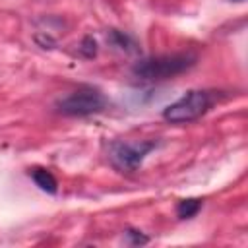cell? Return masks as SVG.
<instances>
[{
    "label": "cell",
    "instance_id": "cell-1",
    "mask_svg": "<svg viewBox=\"0 0 248 248\" xmlns=\"http://www.w3.org/2000/svg\"><path fill=\"white\" fill-rule=\"evenodd\" d=\"M196 54L192 52H174V54H159L138 60L132 66L134 78L141 81H163L176 78L196 64Z\"/></svg>",
    "mask_w": 248,
    "mask_h": 248
},
{
    "label": "cell",
    "instance_id": "cell-9",
    "mask_svg": "<svg viewBox=\"0 0 248 248\" xmlns=\"http://www.w3.org/2000/svg\"><path fill=\"white\" fill-rule=\"evenodd\" d=\"M79 54L81 56H85V58H93L95 54H97V41L93 39V37H83V41H81V45H79Z\"/></svg>",
    "mask_w": 248,
    "mask_h": 248
},
{
    "label": "cell",
    "instance_id": "cell-2",
    "mask_svg": "<svg viewBox=\"0 0 248 248\" xmlns=\"http://www.w3.org/2000/svg\"><path fill=\"white\" fill-rule=\"evenodd\" d=\"M213 93L205 89H190L163 110V118L170 124H188L202 118L213 107Z\"/></svg>",
    "mask_w": 248,
    "mask_h": 248
},
{
    "label": "cell",
    "instance_id": "cell-5",
    "mask_svg": "<svg viewBox=\"0 0 248 248\" xmlns=\"http://www.w3.org/2000/svg\"><path fill=\"white\" fill-rule=\"evenodd\" d=\"M29 174H31L33 182L43 192H46V194H56L58 192V182H56L54 174L48 169H33V170H29Z\"/></svg>",
    "mask_w": 248,
    "mask_h": 248
},
{
    "label": "cell",
    "instance_id": "cell-11",
    "mask_svg": "<svg viewBox=\"0 0 248 248\" xmlns=\"http://www.w3.org/2000/svg\"><path fill=\"white\" fill-rule=\"evenodd\" d=\"M232 2H244V0H232Z\"/></svg>",
    "mask_w": 248,
    "mask_h": 248
},
{
    "label": "cell",
    "instance_id": "cell-10",
    "mask_svg": "<svg viewBox=\"0 0 248 248\" xmlns=\"http://www.w3.org/2000/svg\"><path fill=\"white\" fill-rule=\"evenodd\" d=\"M35 41H37L43 48H54V46H56V41H54L50 35H46V33H43V35L37 33V35H35Z\"/></svg>",
    "mask_w": 248,
    "mask_h": 248
},
{
    "label": "cell",
    "instance_id": "cell-7",
    "mask_svg": "<svg viewBox=\"0 0 248 248\" xmlns=\"http://www.w3.org/2000/svg\"><path fill=\"white\" fill-rule=\"evenodd\" d=\"M110 41H112V45L118 46V48H124V50H132V48H134V41H132L126 33H122V31L112 29V31H110Z\"/></svg>",
    "mask_w": 248,
    "mask_h": 248
},
{
    "label": "cell",
    "instance_id": "cell-8",
    "mask_svg": "<svg viewBox=\"0 0 248 248\" xmlns=\"http://www.w3.org/2000/svg\"><path fill=\"white\" fill-rule=\"evenodd\" d=\"M124 238H126V242L132 244V246H143V244L149 242V236L143 234V232L138 231V229H126V231H124Z\"/></svg>",
    "mask_w": 248,
    "mask_h": 248
},
{
    "label": "cell",
    "instance_id": "cell-4",
    "mask_svg": "<svg viewBox=\"0 0 248 248\" xmlns=\"http://www.w3.org/2000/svg\"><path fill=\"white\" fill-rule=\"evenodd\" d=\"M157 147V141L153 140H138V141H114L108 149L110 163L118 170L134 172L141 167L145 157Z\"/></svg>",
    "mask_w": 248,
    "mask_h": 248
},
{
    "label": "cell",
    "instance_id": "cell-3",
    "mask_svg": "<svg viewBox=\"0 0 248 248\" xmlns=\"http://www.w3.org/2000/svg\"><path fill=\"white\" fill-rule=\"evenodd\" d=\"M54 108L64 116H91L107 108V97L93 85H81L76 91L56 99Z\"/></svg>",
    "mask_w": 248,
    "mask_h": 248
},
{
    "label": "cell",
    "instance_id": "cell-6",
    "mask_svg": "<svg viewBox=\"0 0 248 248\" xmlns=\"http://www.w3.org/2000/svg\"><path fill=\"white\" fill-rule=\"evenodd\" d=\"M200 209H202V200L200 198H184L176 203L178 219H192L200 213Z\"/></svg>",
    "mask_w": 248,
    "mask_h": 248
}]
</instances>
